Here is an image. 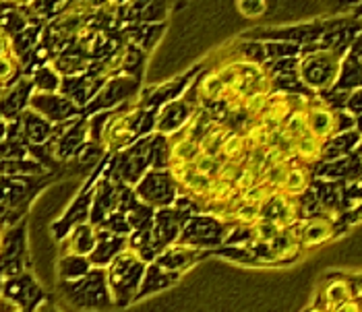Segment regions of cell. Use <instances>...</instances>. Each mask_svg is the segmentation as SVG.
I'll return each mask as SVG.
<instances>
[{
	"label": "cell",
	"instance_id": "obj_8",
	"mask_svg": "<svg viewBox=\"0 0 362 312\" xmlns=\"http://www.w3.org/2000/svg\"><path fill=\"white\" fill-rule=\"evenodd\" d=\"M199 153H201L199 141L182 131L180 137L170 143V147H168V164L170 166H191Z\"/></svg>",
	"mask_w": 362,
	"mask_h": 312
},
{
	"label": "cell",
	"instance_id": "obj_21",
	"mask_svg": "<svg viewBox=\"0 0 362 312\" xmlns=\"http://www.w3.org/2000/svg\"><path fill=\"white\" fill-rule=\"evenodd\" d=\"M259 180H261L259 172L252 170L251 166H245V164H243V168H240L236 180H234V188H236L238 195H243V193L251 191L255 184H259Z\"/></svg>",
	"mask_w": 362,
	"mask_h": 312
},
{
	"label": "cell",
	"instance_id": "obj_6",
	"mask_svg": "<svg viewBox=\"0 0 362 312\" xmlns=\"http://www.w3.org/2000/svg\"><path fill=\"white\" fill-rule=\"evenodd\" d=\"M294 110H298V108L292 106V97L288 93H281V91L279 93H272L267 110L259 118V122H263L267 128H279L286 122V118Z\"/></svg>",
	"mask_w": 362,
	"mask_h": 312
},
{
	"label": "cell",
	"instance_id": "obj_20",
	"mask_svg": "<svg viewBox=\"0 0 362 312\" xmlns=\"http://www.w3.org/2000/svg\"><path fill=\"white\" fill-rule=\"evenodd\" d=\"M199 174L203 176H209V178H216V174L222 166V160L218 155H209V153H199L195 157V162L191 164Z\"/></svg>",
	"mask_w": 362,
	"mask_h": 312
},
{
	"label": "cell",
	"instance_id": "obj_12",
	"mask_svg": "<svg viewBox=\"0 0 362 312\" xmlns=\"http://www.w3.org/2000/svg\"><path fill=\"white\" fill-rule=\"evenodd\" d=\"M228 133H230V128L222 122H209L205 133L199 139V151L220 157V147H222V141L226 139Z\"/></svg>",
	"mask_w": 362,
	"mask_h": 312
},
{
	"label": "cell",
	"instance_id": "obj_22",
	"mask_svg": "<svg viewBox=\"0 0 362 312\" xmlns=\"http://www.w3.org/2000/svg\"><path fill=\"white\" fill-rule=\"evenodd\" d=\"M19 68V60L15 58V54H4L0 56V87L6 85Z\"/></svg>",
	"mask_w": 362,
	"mask_h": 312
},
{
	"label": "cell",
	"instance_id": "obj_30",
	"mask_svg": "<svg viewBox=\"0 0 362 312\" xmlns=\"http://www.w3.org/2000/svg\"><path fill=\"white\" fill-rule=\"evenodd\" d=\"M17 312H23V311H17Z\"/></svg>",
	"mask_w": 362,
	"mask_h": 312
},
{
	"label": "cell",
	"instance_id": "obj_10",
	"mask_svg": "<svg viewBox=\"0 0 362 312\" xmlns=\"http://www.w3.org/2000/svg\"><path fill=\"white\" fill-rule=\"evenodd\" d=\"M323 149L325 143L319 141L317 137H313L310 133H305L300 137H296L292 141V151H294V160H298L300 164H315L323 157Z\"/></svg>",
	"mask_w": 362,
	"mask_h": 312
},
{
	"label": "cell",
	"instance_id": "obj_2",
	"mask_svg": "<svg viewBox=\"0 0 362 312\" xmlns=\"http://www.w3.org/2000/svg\"><path fill=\"white\" fill-rule=\"evenodd\" d=\"M303 112H305V120H307V133L323 143L334 137L337 131V114L329 106L313 100L303 106Z\"/></svg>",
	"mask_w": 362,
	"mask_h": 312
},
{
	"label": "cell",
	"instance_id": "obj_13",
	"mask_svg": "<svg viewBox=\"0 0 362 312\" xmlns=\"http://www.w3.org/2000/svg\"><path fill=\"white\" fill-rule=\"evenodd\" d=\"M251 236L257 242H263V244H274L279 236L284 234V227L279 226L276 220L267 217V215H261L259 222H255L251 227Z\"/></svg>",
	"mask_w": 362,
	"mask_h": 312
},
{
	"label": "cell",
	"instance_id": "obj_26",
	"mask_svg": "<svg viewBox=\"0 0 362 312\" xmlns=\"http://www.w3.org/2000/svg\"><path fill=\"white\" fill-rule=\"evenodd\" d=\"M4 54H13V40L4 29L0 28V56H4Z\"/></svg>",
	"mask_w": 362,
	"mask_h": 312
},
{
	"label": "cell",
	"instance_id": "obj_15",
	"mask_svg": "<svg viewBox=\"0 0 362 312\" xmlns=\"http://www.w3.org/2000/svg\"><path fill=\"white\" fill-rule=\"evenodd\" d=\"M261 215H263V207L247 203V200H240L238 197H236V205H232V209H230V217L247 227H251L255 222H259Z\"/></svg>",
	"mask_w": 362,
	"mask_h": 312
},
{
	"label": "cell",
	"instance_id": "obj_14",
	"mask_svg": "<svg viewBox=\"0 0 362 312\" xmlns=\"http://www.w3.org/2000/svg\"><path fill=\"white\" fill-rule=\"evenodd\" d=\"M249 147H247V139L243 133H228L226 139L222 141L220 147V160H238V162H245V155H247Z\"/></svg>",
	"mask_w": 362,
	"mask_h": 312
},
{
	"label": "cell",
	"instance_id": "obj_29",
	"mask_svg": "<svg viewBox=\"0 0 362 312\" xmlns=\"http://www.w3.org/2000/svg\"><path fill=\"white\" fill-rule=\"evenodd\" d=\"M0 253H2V232H0Z\"/></svg>",
	"mask_w": 362,
	"mask_h": 312
},
{
	"label": "cell",
	"instance_id": "obj_28",
	"mask_svg": "<svg viewBox=\"0 0 362 312\" xmlns=\"http://www.w3.org/2000/svg\"><path fill=\"white\" fill-rule=\"evenodd\" d=\"M308 312H327V308H313V311Z\"/></svg>",
	"mask_w": 362,
	"mask_h": 312
},
{
	"label": "cell",
	"instance_id": "obj_5",
	"mask_svg": "<svg viewBox=\"0 0 362 312\" xmlns=\"http://www.w3.org/2000/svg\"><path fill=\"white\" fill-rule=\"evenodd\" d=\"M174 182H178L189 195H193L197 199H205L207 191H209V184L214 178L209 176H203L193 168V166H170V172Z\"/></svg>",
	"mask_w": 362,
	"mask_h": 312
},
{
	"label": "cell",
	"instance_id": "obj_24",
	"mask_svg": "<svg viewBox=\"0 0 362 312\" xmlns=\"http://www.w3.org/2000/svg\"><path fill=\"white\" fill-rule=\"evenodd\" d=\"M238 8L247 17H259L265 11V0H238Z\"/></svg>",
	"mask_w": 362,
	"mask_h": 312
},
{
	"label": "cell",
	"instance_id": "obj_11",
	"mask_svg": "<svg viewBox=\"0 0 362 312\" xmlns=\"http://www.w3.org/2000/svg\"><path fill=\"white\" fill-rule=\"evenodd\" d=\"M197 100L199 104H216V102H222L223 95H226V87H223L222 79L218 75V71H211L207 75H203L197 83Z\"/></svg>",
	"mask_w": 362,
	"mask_h": 312
},
{
	"label": "cell",
	"instance_id": "obj_16",
	"mask_svg": "<svg viewBox=\"0 0 362 312\" xmlns=\"http://www.w3.org/2000/svg\"><path fill=\"white\" fill-rule=\"evenodd\" d=\"M323 300H325V308L329 311V308H334L335 304L352 300V287L344 280H334L323 289Z\"/></svg>",
	"mask_w": 362,
	"mask_h": 312
},
{
	"label": "cell",
	"instance_id": "obj_18",
	"mask_svg": "<svg viewBox=\"0 0 362 312\" xmlns=\"http://www.w3.org/2000/svg\"><path fill=\"white\" fill-rule=\"evenodd\" d=\"M281 128V133L288 137V139H296V137H300V135H305L307 133V120H305V112H303V108L300 110H294V112L290 114L288 118H286V122L279 126Z\"/></svg>",
	"mask_w": 362,
	"mask_h": 312
},
{
	"label": "cell",
	"instance_id": "obj_1",
	"mask_svg": "<svg viewBox=\"0 0 362 312\" xmlns=\"http://www.w3.org/2000/svg\"><path fill=\"white\" fill-rule=\"evenodd\" d=\"M296 75L313 91H327L341 75V58L334 50H317L303 56L296 64Z\"/></svg>",
	"mask_w": 362,
	"mask_h": 312
},
{
	"label": "cell",
	"instance_id": "obj_9",
	"mask_svg": "<svg viewBox=\"0 0 362 312\" xmlns=\"http://www.w3.org/2000/svg\"><path fill=\"white\" fill-rule=\"evenodd\" d=\"M332 236H334V222L323 220V217H313L298 229V242L307 248L327 242Z\"/></svg>",
	"mask_w": 362,
	"mask_h": 312
},
{
	"label": "cell",
	"instance_id": "obj_19",
	"mask_svg": "<svg viewBox=\"0 0 362 312\" xmlns=\"http://www.w3.org/2000/svg\"><path fill=\"white\" fill-rule=\"evenodd\" d=\"M269 133H272V128H267L263 122L255 120L251 124V128H249L247 133H243V135H245V139H247V147H249V149H267Z\"/></svg>",
	"mask_w": 362,
	"mask_h": 312
},
{
	"label": "cell",
	"instance_id": "obj_17",
	"mask_svg": "<svg viewBox=\"0 0 362 312\" xmlns=\"http://www.w3.org/2000/svg\"><path fill=\"white\" fill-rule=\"evenodd\" d=\"M269 95H272L269 91H251V93H247V97L243 102V112L247 114L251 120H259L267 110Z\"/></svg>",
	"mask_w": 362,
	"mask_h": 312
},
{
	"label": "cell",
	"instance_id": "obj_7",
	"mask_svg": "<svg viewBox=\"0 0 362 312\" xmlns=\"http://www.w3.org/2000/svg\"><path fill=\"white\" fill-rule=\"evenodd\" d=\"M308 186H310V172H308L307 166L305 164H290L281 184H279L278 193L296 199V197L307 193Z\"/></svg>",
	"mask_w": 362,
	"mask_h": 312
},
{
	"label": "cell",
	"instance_id": "obj_25",
	"mask_svg": "<svg viewBox=\"0 0 362 312\" xmlns=\"http://www.w3.org/2000/svg\"><path fill=\"white\" fill-rule=\"evenodd\" d=\"M327 312H362L361 304L352 298V300H346L341 304H335L334 308H329Z\"/></svg>",
	"mask_w": 362,
	"mask_h": 312
},
{
	"label": "cell",
	"instance_id": "obj_3",
	"mask_svg": "<svg viewBox=\"0 0 362 312\" xmlns=\"http://www.w3.org/2000/svg\"><path fill=\"white\" fill-rule=\"evenodd\" d=\"M141 108L135 110H127V112H118L104 128V137L102 141L106 143V149H118L124 143H129V139L135 133V124L139 122Z\"/></svg>",
	"mask_w": 362,
	"mask_h": 312
},
{
	"label": "cell",
	"instance_id": "obj_23",
	"mask_svg": "<svg viewBox=\"0 0 362 312\" xmlns=\"http://www.w3.org/2000/svg\"><path fill=\"white\" fill-rule=\"evenodd\" d=\"M243 164H245V162H238V160H222V166H220V170L216 174V178L222 180V182L234 184V180H236L238 172L243 168Z\"/></svg>",
	"mask_w": 362,
	"mask_h": 312
},
{
	"label": "cell",
	"instance_id": "obj_31",
	"mask_svg": "<svg viewBox=\"0 0 362 312\" xmlns=\"http://www.w3.org/2000/svg\"><path fill=\"white\" fill-rule=\"evenodd\" d=\"M0 89H2V87H0Z\"/></svg>",
	"mask_w": 362,
	"mask_h": 312
},
{
	"label": "cell",
	"instance_id": "obj_4",
	"mask_svg": "<svg viewBox=\"0 0 362 312\" xmlns=\"http://www.w3.org/2000/svg\"><path fill=\"white\" fill-rule=\"evenodd\" d=\"M193 116H195V108H191L185 100H172L160 112L158 131L160 133H178L189 124V120Z\"/></svg>",
	"mask_w": 362,
	"mask_h": 312
},
{
	"label": "cell",
	"instance_id": "obj_27",
	"mask_svg": "<svg viewBox=\"0 0 362 312\" xmlns=\"http://www.w3.org/2000/svg\"><path fill=\"white\" fill-rule=\"evenodd\" d=\"M4 2H8V4H13V6H28L33 0H4Z\"/></svg>",
	"mask_w": 362,
	"mask_h": 312
}]
</instances>
